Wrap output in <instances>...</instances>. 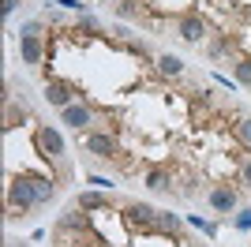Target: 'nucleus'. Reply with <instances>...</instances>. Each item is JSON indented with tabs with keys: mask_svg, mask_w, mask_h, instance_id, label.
Listing matches in <instances>:
<instances>
[{
	"mask_svg": "<svg viewBox=\"0 0 251 247\" xmlns=\"http://www.w3.org/2000/svg\"><path fill=\"white\" fill-rule=\"evenodd\" d=\"M38 210V195H34L30 176H19L15 184H8V221H15L19 214H30Z\"/></svg>",
	"mask_w": 251,
	"mask_h": 247,
	"instance_id": "nucleus-1",
	"label": "nucleus"
},
{
	"mask_svg": "<svg viewBox=\"0 0 251 247\" xmlns=\"http://www.w3.org/2000/svg\"><path fill=\"white\" fill-rule=\"evenodd\" d=\"M38 30H42V23H30V26L19 34V56H23L26 68H42V60H45V41H42Z\"/></svg>",
	"mask_w": 251,
	"mask_h": 247,
	"instance_id": "nucleus-2",
	"label": "nucleus"
},
{
	"mask_svg": "<svg viewBox=\"0 0 251 247\" xmlns=\"http://www.w3.org/2000/svg\"><path fill=\"white\" fill-rule=\"evenodd\" d=\"M34 143H38V150H42L49 161H60L64 154H68V143H64V135L52 127V124H38V131H34Z\"/></svg>",
	"mask_w": 251,
	"mask_h": 247,
	"instance_id": "nucleus-3",
	"label": "nucleus"
},
{
	"mask_svg": "<svg viewBox=\"0 0 251 247\" xmlns=\"http://www.w3.org/2000/svg\"><path fill=\"white\" fill-rule=\"evenodd\" d=\"M206 202H210V210L214 214H221V217H232V210L240 206V191L232 184H214L206 191Z\"/></svg>",
	"mask_w": 251,
	"mask_h": 247,
	"instance_id": "nucleus-4",
	"label": "nucleus"
},
{
	"mask_svg": "<svg viewBox=\"0 0 251 247\" xmlns=\"http://www.w3.org/2000/svg\"><path fill=\"white\" fill-rule=\"evenodd\" d=\"M83 150H86V154H94L98 161H109V165L120 157V143H116L113 135H105V131H90L83 139Z\"/></svg>",
	"mask_w": 251,
	"mask_h": 247,
	"instance_id": "nucleus-5",
	"label": "nucleus"
},
{
	"mask_svg": "<svg viewBox=\"0 0 251 247\" xmlns=\"http://www.w3.org/2000/svg\"><path fill=\"white\" fill-rule=\"evenodd\" d=\"M124 221H127V228H143V232H157V210L154 206H147V202H127L124 206Z\"/></svg>",
	"mask_w": 251,
	"mask_h": 247,
	"instance_id": "nucleus-6",
	"label": "nucleus"
},
{
	"mask_svg": "<svg viewBox=\"0 0 251 247\" xmlns=\"http://www.w3.org/2000/svg\"><path fill=\"white\" fill-rule=\"evenodd\" d=\"M83 98V94L75 90L72 82H64V79H49L45 82V101L52 105V109H68V105H75Z\"/></svg>",
	"mask_w": 251,
	"mask_h": 247,
	"instance_id": "nucleus-7",
	"label": "nucleus"
},
{
	"mask_svg": "<svg viewBox=\"0 0 251 247\" xmlns=\"http://www.w3.org/2000/svg\"><path fill=\"white\" fill-rule=\"evenodd\" d=\"M94 109L86 101H75V105H68V109H60V124L64 127H75V131H90L94 127Z\"/></svg>",
	"mask_w": 251,
	"mask_h": 247,
	"instance_id": "nucleus-8",
	"label": "nucleus"
},
{
	"mask_svg": "<svg viewBox=\"0 0 251 247\" xmlns=\"http://www.w3.org/2000/svg\"><path fill=\"white\" fill-rule=\"evenodd\" d=\"M176 34L188 45H202V41L210 38V26H206V19H199V15H184V19L176 23Z\"/></svg>",
	"mask_w": 251,
	"mask_h": 247,
	"instance_id": "nucleus-9",
	"label": "nucleus"
},
{
	"mask_svg": "<svg viewBox=\"0 0 251 247\" xmlns=\"http://www.w3.org/2000/svg\"><path fill=\"white\" fill-rule=\"evenodd\" d=\"M143 184H147L154 195H169V191H173V173H169V169H147V173H143Z\"/></svg>",
	"mask_w": 251,
	"mask_h": 247,
	"instance_id": "nucleus-10",
	"label": "nucleus"
},
{
	"mask_svg": "<svg viewBox=\"0 0 251 247\" xmlns=\"http://www.w3.org/2000/svg\"><path fill=\"white\" fill-rule=\"evenodd\" d=\"M154 64H157V72L165 75V79H180V75H184V60H180V56H173V52H161Z\"/></svg>",
	"mask_w": 251,
	"mask_h": 247,
	"instance_id": "nucleus-11",
	"label": "nucleus"
},
{
	"mask_svg": "<svg viewBox=\"0 0 251 247\" xmlns=\"http://www.w3.org/2000/svg\"><path fill=\"white\" fill-rule=\"evenodd\" d=\"M109 198L105 195H98V191H79L75 195V210H109Z\"/></svg>",
	"mask_w": 251,
	"mask_h": 247,
	"instance_id": "nucleus-12",
	"label": "nucleus"
},
{
	"mask_svg": "<svg viewBox=\"0 0 251 247\" xmlns=\"http://www.w3.org/2000/svg\"><path fill=\"white\" fill-rule=\"evenodd\" d=\"M30 184H34V195H38V206H45V202L56 198V184H52V180H45V176H30Z\"/></svg>",
	"mask_w": 251,
	"mask_h": 247,
	"instance_id": "nucleus-13",
	"label": "nucleus"
},
{
	"mask_svg": "<svg viewBox=\"0 0 251 247\" xmlns=\"http://www.w3.org/2000/svg\"><path fill=\"white\" fill-rule=\"evenodd\" d=\"M157 232L165 236H180V217L173 210H157Z\"/></svg>",
	"mask_w": 251,
	"mask_h": 247,
	"instance_id": "nucleus-14",
	"label": "nucleus"
},
{
	"mask_svg": "<svg viewBox=\"0 0 251 247\" xmlns=\"http://www.w3.org/2000/svg\"><path fill=\"white\" fill-rule=\"evenodd\" d=\"M23 116H26V109H23L19 101H11V98H8V101H4V127H15Z\"/></svg>",
	"mask_w": 251,
	"mask_h": 247,
	"instance_id": "nucleus-15",
	"label": "nucleus"
},
{
	"mask_svg": "<svg viewBox=\"0 0 251 247\" xmlns=\"http://www.w3.org/2000/svg\"><path fill=\"white\" fill-rule=\"evenodd\" d=\"M232 75H236L240 86H251V56H240V60L232 64Z\"/></svg>",
	"mask_w": 251,
	"mask_h": 247,
	"instance_id": "nucleus-16",
	"label": "nucleus"
},
{
	"mask_svg": "<svg viewBox=\"0 0 251 247\" xmlns=\"http://www.w3.org/2000/svg\"><path fill=\"white\" fill-rule=\"evenodd\" d=\"M236 139L251 150V116H240V120H236Z\"/></svg>",
	"mask_w": 251,
	"mask_h": 247,
	"instance_id": "nucleus-17",
	"label": "nucleus"
},
{
	"mask_svg": "<svg viewBox=\"0 0 251 247\" xmlns=\"http://www.w3.org/2000/svg\"><path fill=\"white\" fill-rule=\"evenodd\" d=\"M210 56H221V52H232V38H218V41H210L206 45Z\"/></svg>",
	"mask_w": 251,
	"mask_h": 247,
	"instance_id": "nucleus-18",
	"label": "nucleus"
},
{
	"mask_svg": "<svg viewBox=\"0 0 251 247\" xmlns=\"http://www.w3.org/2000/svg\"><path fill=\"white\" fill-rule=\"evenodd\" d=\"M116 11H120V15H127V19H139V15H143V8H139L135 0H120V4H116Z\"/></svg>",
	"mask_w": 251,
	"mask_h": 247,
	"instance_id": "nucleus-19",
	"label": "nucleus"
},
{
	"mask_svg": "<svg viewBox=\"0 0 251 247\" xmlns=\"http://www.w3.org/2000/svg\"><path fill=\"white\" fill-rule=\"evenodd\" d=\"M240 184H244V187L251 191V157H248V161L240 165Z\"/></svg>",
	"mask_w": 251,
	"mask_h": 247,
	"instance_id": "nucleus-20",
	"label": "nucleus"
},
{
	"mask_svg": "<svg viewBox=\"0 0 251 247\" xmlns=\"http://www.w3.org/2000/svg\"><path fill=\"white\" fill-rule=\"evenodd\" d=\"M79 26H83V30H101V23H98V19H90V15H83V19H79Z\"/></svg>",
	"mask_w": 251,
	"mask_h": 247,
	"instance_id": "nucleus-21",
	"label": "nucleus"
},
{
	"mask_svg": "<svg viewBox=\"0 0 251 247\" xmlns=\"http://www.w3.org/2000/svg\"><path fill=\"white\" fill-rule=\"evenodd\" d=\"M210 101H214V90H199L195 94V105H210Z\"/></svg>",
	"mask_w": 251,
	"mask_h": 247,
	"instance_id": "nucleus-22",
	"label": "nucleus"
},
{
	"mask_svg": "<svg viewBox=\"0 0 251 247\" xmlns=\"http://www.w3.org/2000/svg\"><path fill=\"white\" fill-rule=\"evenodd\" d=\"M236 225H240V228H248V225H251V210H248L244 217H236Z\"/></svg>",
	"mask_w": 251,
	"mask_h": 247,
	"instance_id": "nucleus-23",
	"label": "nucleus"
},
{
	"mask_svg": "<svg viewBox=\"0 0 251 247\" xmlns=\"http://www.w3.org/2000/svg\"><path fill=\"white\" fill-rule=\"evenodd\" d=\"M15 8H19V0H4V11H8V15H11Z\"/></svg>",
	"mask_w": 251,
	"mask_h": 247,
	"instance_id": "nucleus-24",
	"label": "nucleus"
},
{
	"mask_svg": "<svg viewBox=\"0 0 251 247\" xmlns=\"http://www.w3.org/2000/svg\"><path fill=\"white\" fill-rule=\"evenodd\" d=\"M113 4H120V0H113Z\"/></svg>",
	"mask_w": 251,
	"mask_h": 247,
	"instance_id": "nucleus-25",
	"label": "nucleus"
}]
</instances>
